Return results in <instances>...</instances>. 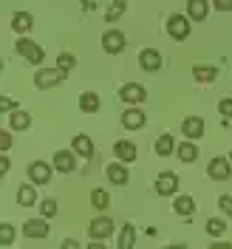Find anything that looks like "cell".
<instances>
[{"label":"cell","mask_w":232,"mask_h":249,"mask_svg":"<svg viewBox=\"0 0 232 249\" xmlns=\"http://www.w3.org/2000/svg\"><path fill=\"white\" fill-rule=\"evenodd\" d=\"M62 82H65V71H60V68H43V71H37V77H34V88L48 91V88H57Z\"/></svg>","instance_id":"obj_1"},{"label":"cell","mask_w":232,"mask_h":249,"mask_svg":"<svg viewBox=\"0 0 232 249\" xmlns=\"http://www.w3.org/2000/svg\"><path fill=\"white\" fill-rule=\"evenodd\" d=\"M15 51L20 54V57H26L31 65H40V62L46 60V51L37 46V43H31L29 37H20V40L15 43Z\"/></svg>","instance_id":"obj_2"},{"label":"cell","mask_w":232,"mask_h":249,"mask_svg":"<svg viewBox=\"0 0 232 249\" xmlns=\"http://www.w3.org/2000/svg\"><path fill=\"white\" fill-rule=\"evenodd\" d=\"M113 235V218L108 215H96L91 221V227H88V238L91 241H105Z\"/></svg>","instance_id":"obj_3"},{"label":"cell","mask_w":232,"mask_h":249,"mask_svg":"<svg viewBox=\"0 0 232 249\" xmlns=\"http://www.w3.org/2000/svg\"><path fill=\"white\" fill-rule=\"evenodd\" d=\"M167 34H170L173 40H187L190 37V17L184 15H170L167 17Z\"/></svg>","instance_id":"obj_4"},{"label":"cell","mask_w":232,"mask_h":249,"mask_svg":"<svg viewBox=\"0 0 232 249\" xmlns=\"http://www.w3.org/2000/svg\"><path fill=\"white\" fill-rule=\"evenodd\" d=\"M207 176H210L213 181H227V178H230V159H224V156L210 159V164H207Z\"/></svg>","instance_id":"obj_5"},{"label":"cell","mask_w":232,"mask_h":249,"mask_svg":"<svg viewBox=\"0 0 232 249\" xmlns=\"http://www.w3.org/2000/svg\"><path fill=\"white\" fill-rule=\"evenodd\" d=\"M176 190H178V176L170 173V170L159 173V178H156V193H159V196H164V198H170Z\"/></svg>","instance_id":"obj_6"},{"label":"cell","mask_w":232,"mask_h":249,"mask_svg":"<svg viewBox=\"0 0 232 249\" xmlns=\"http://www.w3.org/2000/svg\"><path fill=\"white\" fill-rule=\"evenodd\" d=\"M125 43H127V37H125V31L119 29H110L102 34V48L108 51V54H119L125 48Z\"/></svg>","instance_id":"obj_7"},{"label":"cell","mask_w":232,"mask_h":249,"mask_svg":"<svg viewBox=\"0 0 232 249\" xmlns=\"http://www.w3.org/2000/svg\"><path fill=\"white\" fill-rule=\"evenodd\" d=\"M23 235H26V238H31V241H43V238H48L46 218H29V221L23 224Z\"/></svg>","instance_id":"obj_8"},{"label":"cell","mask_w":232,"mask_h":249,"mask_svg":"<svg viewBox=\"0 0 232 249\" xmlns=\"http://www.w3.org/2000/svg\"><path fill=\"white\" fill-rule=\"evenodd\" d=\"M105 176H108L110 184H116V187H122V184L130 181V170L125 167V161H113V164H108V167H105Z\"/></svg>","instance_id":"obj_9"},{"label":"cell","mask_w":232,"mask_h":249,"mask_svg":"<svg viewBox=\"0 0 232 249\" xmlns=\"http://www.w3.org/2000/svg\"><path fill=\"white\" fill-rule=\"evenodd\" d=\"M119 96H122V102H130V105H139V102H144V96H147V91L142 88L139 82H127V85H122V88H119Z\"/></svg>","instance_id":"obj_10"},{"label":"cell","mask_w":232,"mask_h":249,"mask_svg":"<svg viewBox=\"0 0 232 249\" xmlns=\"http://www.w3.org/2000/svg\"><path fill=\"white\" fill-rule=\"evenodd\" d=\"M29 181L31 184H48L51 181V167L46 161H31L29 164Z\"/></svg>","instance_id":"obj_11"},{"label":"cell","mask_w":232,"mask_h":249,"mask_svg":"<svg viewBox=\"0 0 232 249\" xmlns=\"http://www.w3.org/2000/svg\"><path fill=\"white\" fill-rule=\"evenodd\" d=\"M144 122H147V116H144V110H139V108H127L122 113V127H127V130H142Z\"/></svg>","instance_id":"obj_12"},{"label":"cell","mask_w":232,"mask_h":249,"mask_svg":"<svg viewBox=\"0 0 232 249\" xmlns=\"http://www.w3.org/2000/svg\"><path fill=\"white\" fill-rule=\"evenodd\" d=\"M139 65L144 68V71H159L161 68V54L156 51V48H142V54H139Z\"/></svg>","instance_id":"obj_13"},{"label":"cell","mask_w":232,"mask_h":249,"mask_svg":"<svg viewBox=\"0 0 232 249\" xmlns=\"http://www.w3.org/2000/svg\"><path fill=\"white\" fill-rule=\"evenodd\" d=\"M181 130H184V136L190 142L201 139V136H204V119H201V116H187L184 124H181Z\"/></svg>","instance_id":"obj_14"},{"label":"cell","mask_w":232,"mask_h":249,"mask_svg":"<svg viewBox=\"0 0 232 249\" xmlns=\"http://www.w3.org/2000/svg\"><path fill=\"white\" fill-rule=\"evenodd\" d=\"M71 147H74V153L77 156H82L85 161L93 156V142H91V136H85V133H79V136H74V142H71Z\"/></svg>","instance_id":"obj_15"},{"label":"cell","mask_w":232,"mask_h":249,"mask_svg":"<svg viewBox=\"0 0 232 249\" xmlns=\"http://www.w3.org/2000/svg\"><path fill=\"white\" fill-rule=\"evenodd\" d=\"M113 150H116V156H119V161H133L136 159V144L133 142H127V139H119L116 144H113Z\"/></svg>","instance_id":"obj_16"},{"label":"cell","mask_w":232,"mask_h":249,"mask_svg":"<svg viewBox=\"0 0 232 249\" xmlns=\"http://www.w3.org/2000/svg\"><path fill=\"white\" fill-rule=\"evenodd\" d=\"M187 17L196 23L207 20V0H187Z\"/></svg>","instance_id":"obj_17"},{"label":"cell","mask_w":232,"mask_h":249,"mask_svg":"<svg viewBox=\"0 0 232 249\" xmlns=\"http://www.w3.org/2000/svg\"><path fill=\"white\" fill-rule=\"evenodd\" d=\"M54 167L60 173H71L77 167V161H74V156L68 153V150H57V153H54Z\"/></svg>","instance_id":"obj_18"},{"label":"cell","mask_w":232,"mask_h":249,"mask_svg":"<svg viewBox=\"0 0 232 249\" xmlns=\"http://www.w3.org/2000/svg\"><path fill=\"white\" fill-rule=\"evenodd\" d=\"M173 210H176L178 215H193V213H196V198H193V196H176Z\"/></svg>","instance_id":"obj_19"},{"label":"cell","mask_w":232,"mask_h":249,"mask_svg":"<svg viewBox=\"0 0 232 249\" xmlns=\"http://www.w3.org/2000/svg\"><path fill=\"white\" fill-rule=\"evenodd\" d=\"M31 23H34V17H31L29 12H15V17H12V29H15V34H26V31L31 29Z\"/></svg>","instance_id":"obj_20"},{"label":"cell","mask_w":232,"mask_h":249,"mask_svg":"<svg viewBox=\"0 0 232 249\" xmlns=\"http://www.w3.org/2000/svg\"><path fill=\"white\" fill-rule=\"evenodd\" d=\"M79 110H85V113H96V110H99V93H93V91L79 93Z\"/></svg>","instance_id":"obj_21"},{"label":"cell","mask_w":232,"mask_h":249,"mask_svg":"<svg viewBox=\"0 0 232 249\" xmlns=\"http://www.w3.org/2000/svg\"><path fill=\"white\" fill-rule=\"evenodd\" d=\"M173 150H178V144L173 139V133H161L159 139H156V153L159 156H170Z\"/></svg>","instance_id":"obj_22"},{"label":"cell","mask_w":232,"mask_h":249,"mask_svg":"<svg viewBox=\"0 0 232 249\" xmlns=\"http://www.w3.org/2000/svg\"><path fill=\"white\" fill-rule=\"evenodd\" d=\"M9 127L12 130H29L31 127V116L26 110H15V113H9Z\"/></svg>","instance_id":"obj_23"},{"label":"cell","mask_w":232,"mask_h":249,"mask_svg":"<svg viewBox=\"0 0 232 249\" xmlns=\"http://www.w3.org/2000/svg\"><path fill=\"white\" fill-rule=\"evenodd\" d=\"M17 204H20V207H31V204H37V190H34V184L17 187Z\"/></svg>","instance_id":"obj_24"},{"label":"cell","mask_w":232,"mask_h":249,"mask_svg":"<svg viewBox=\"0 0 232 249\" xmlns=\"http://www.w3.org/2000/svg\"><path fill=\"white\" fill-rule=\"evenodd\" d=\"M133 247H136V227L125 224L122 232H119V249H133Z\"/></svg>","instance_id":"obj_25"},{"label":"cell","mask_w":232,"mask_h":249,"mask_svg":"<svg viewBox=\"0 0 232 249\" xmlns=\"http://www.w3.org/2000/svg\"><path fill=\"white\" fill-rule=\"evenodd\" d=\"M193 77L198 79V82H213V79H218V68L215 65H196Z\"/></svg>","instance_id":"obj_26"},{"label":"cell","mask_w":232,"mask_h":249,"mask_svg":"<svg viewBox=\"0 0 232 249\" xmlns=\"http://www.w3.org/2000/svg\"><path fill=\"white\" fill-rule=\"evenodd\" d=\"M178 159L184 161V164H190V161H196L198 159V147H196V142H184V144H178Z\"/></svg>","instance_id":"obj_27"},{"label":"cell","mask_w":232,"mask_h":249,"mask_svg":"<svg viewBox=\"0 0 232 249\" xmlns=\"http://www.w3.org/2000/svg\"><path fill=\"white\" fill-rule=\"evenodd\" d=\"M91 204L96 207V210H105L110 204V196L102 190V187H96V190H91Z\"/></svg>","instance_id":"obj_28"},{"label":"cell","mask_w":232,"mask_h":249,"mask_svg":"<svg viewBox=\"0 0 232 249\" xmlns=\"http://www.w3.org/2000/svg\"><path fill=\"white\" fill-rule=\"evenodd\" d=\"M125 9H127V3H125V0H113V3H110V9L105 12V20H108V23L119 20V17L125 15Z\"/></svg>","instance_id":"obj_29"},{"label":"cell","mask_w":232,"mask_h":249,"mask_svg":"<svg viewBox=\"0 0 232 249\" xmlns=\"http://www.w3.org/2000/svg\"><path fill=\"white\" fill-rule=\"evenodd\" d=\"M15 238H17V230L12 224H0V244H3V247L15 244Z\"/></svg>","instance_id":"obj_30"},{"label":"cell","mask_w":232,"mask_h":249,"mask_svg":"<svg viewBox=\"0 0 232 249\" xmlns=\"http://www.w3.org/2000/svg\"><path fill=\"white\" fill-rule=\"evenodd\" d=\"M74 65H77V57H74V54H60V57H57V68L65 71V74H68Z\"/></svg>","instance_id":"obj_31"},{"label":"cell","mask_w":232,"mask_h":249,"mask_svg":"<svg viewBox=\"0 0 232 249\" xmlns=\"http://www.w3.org/2000/svg\"><path fill=\"white\" fill-rule=\"evenodd\" d=\"M224 230H227V227H224V221H221V218H210V221H207V232L213 235V238L224 235Z\"/></svg>","instance_id":"obj_32"},{"label":"cell","mask_w":232,"mask_h":249,"mask_svg":"<svg viewBox=\"0 0 232 249\" xmlns=\"http://www.w3.org/2000/svg\"><path fill=\"white\" fill-rule=\"evenodd\" d=\"M40 215L43 218H54L57 215V201H54V198H46V201L40 204Z\"/></svg>","instance_id":"obj_33"},{"label":"cell","mask_w":232,"mask_h":249,"mask_svg":"<svg viewBox=\"0 0 232 249\" xmlns=\"http://www.w3.org/2000/svg\"><path fill=\"white\" fill-rule=\"evenodd\" d=\"M218 110H221V116H224V119H232V99H230V96L218 102Z\"/></svg>","instance_id":"obj_34"},{"label":"cell","mask_w":232,"mask_h":249,"mask_svg":"<svg viewBox=\"0 0 232 249\" xmlns=\"http://www.w3.org/2000/svg\"><path fill=\"white\" fill-rule=\"evenodd\" d=\"M218 207L224 210V215L232 218V196H221V198H218Z\"/></svg>","instance_id":"obj_35"},{"label":"cell","mask_w":232,"mask_h":249,"mask_svg":"<svg viewBox=\"0 0 232 249\" xmlns=\"http://www.w3.org/2000/svg\"><path fill=\"white\" fill-rule=\"evenodd\" d=\"M0 110L3 113H15L17 110V105L12 102V96H0Z\"/></svg>","instance_id":"obj_36"},{"label":"cell","mask_w":232,"mask_h":249,"mask_svg":"<svg viewBox=\"0 0 232 249\" xmlns=\"http://www.w3.org/2000/svg\"><path fill=\"white\" fill-rule=\"evenodd\" d=\"M9 147H12V133L3 130V133H0V150H9Z\"/></svg>","instance_id":"obj_37"},{"label":"cell","mask_w":232,"mask_h":249,"mask_svg":"<svg viewBox=\"0 0 232 249\" xmlns=\"http://www.w3.org/2000/svg\"><path fill=\"white\" fill-rule=\"evenodd\" d=\"M213 6L218 12H232V0H213Z\"/></svg>","instance_id":"obj_38"},{"label":"cell","mask_w":232,"mask_h":249,"mask_svg":"<svg viewBox=\"0 0 232 249\" xmlns=\"http://www.w3.org/2000/svg\"><path fill=\"white\" fill-rule=\"evenodd\" d=\"M62 249H82V247H79L74 238H65V241H62Z\"/></svg>","instance_id":"obj_39"},{"label":"cell","mask_w":232,"mask_h":249,"mask_svg":"<svg viewBox=\"0 0 232 249\" xmlns=\"http://www.w3.org/2000/svg\"><path fill=\"white\" fill-rule=\"evenodd\" d=\"M210 249H232V244H227V241H215V244H210Z\"/></svg>","instance_id":"obj_40"},{"label":"cell","mask_w":232,"mask_h":249,"mask_svg":"<svg viewBox=\"0 0 232 249\" xmlns=\"http://www.w3.org/2000/svg\"><path fill=\"white\" fill-rule=\"evenodd\" d=\"M0 173H3V176L9 173V159H0Z\"/></svg>","instance_id":"obj_41"},{"label":"cell","mask_w":232,"mask_h":249,"mask_svg":"<svg viewBox=\"0 0 232 249\" xmlns=\"http://www.w3.org/2000/svg\"><path fill=\"white\" fill-rule=\"evenodd\" d=\"M88 249H108V247H105L102 241H91V247H88Z\"/></svg>","instance_id":"obj_42"},{"label":"cell","mask_w":232,"mask_h":249,"mask_svg":"<svg viewBox=\"0 0 232 249\" xmlns=\"http://www.w3.org/2000/svg\"><path fill=\"white\" fill-rule=\"evenodd\" d=\"M167 249H187V247H184V244H170Z\"/></svg>","instance_id":"obj_43"},{"label":"cell","mask_w":232,"mask_h":249,"mask_svg":"<svg viewBox=\"0 0 232 249\" xmlns=\"http://www.w3.org/2000/svg\"><path fill=\"white\" fill-rule=\"evenodd\" d=\"M230 161H232V153H230Z\"/></svg>","instance_id":"obj_44"}]
</instances>
